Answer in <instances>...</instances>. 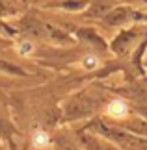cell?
I'll use <instances>...</instances> for the list:
<instances>
[{"instance_id":"obj_1","label":"cell","mask_w":147,"mask_h":150,"mask_svg":"<svg viewBox=\"0 0 147 150\" xmlns=\"http://www.w3.org/2000/svg\"><path fill=\"white\" fill-rule=\"evenodd\" d=\"M108 115L110 117H115V119H123V117H127V113H128V108H127V104L123 102V100H114V102H110L108 104Z\"/></svg>"},{"instance_id":"obj_2","label":"cell","mask_w":147,"mask_h":150,"mask_svg":"<svg viewBox=\"0 0 147 150\" xmlns=\"http://www.w3.org/2000/svg\"><path fill=\"white\" fill-rule=\"evenodd\" d=\"M34 145H36V146H47V145H49V135H47L45 134V132H36V134H34Z\"/></svg>"},{"instance_id":"obj_3","label":"cell","mask_w":147,"mask_h":150,"mask_svg":"<svg viewBox=\"0 0 147 150\" xmlns=\"http://www.w3.org/2000/svg\"><path fill=\"white\" fill-rule=\"evenodd\" d=\"M17 52H19L21 56H30L34 52V45L30 41H21L19 45H17Z\"/></svg>"},{"instance_id":"obj_4","label":"cell","mask_w":147,"mask_h":150,"mask_svg":"<svg viewBox=\"0 0 147 150\" xmlns=\"http://www.w3.org/2000/svg\"><path fill=\"white\" fill-rule=\"evenodd\" d=\"M82 65H84L86 69H97L99 67V57H95V56H86L84 59H82Z\"/></svg>"}]
</instances>
